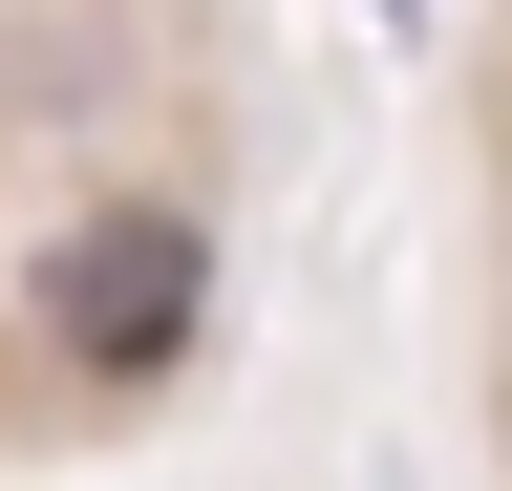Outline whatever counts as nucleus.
<instances>
[{"mask_svg": "<svg viewBox=\"0 0 512 491\" xmlns=\"http://www.w3.org/2000/svg\"><path fill=\"white\" fill-rule=\"evenodd\" d=\"M192 321H214V235H192L171 193H107V214L43 257V342H64V363H107V385L192 363Z\"/></svg>", "mask_w": 512, "mask_h": 491, "instance_id": "1", "label": "nucleus"}]
</instances>
